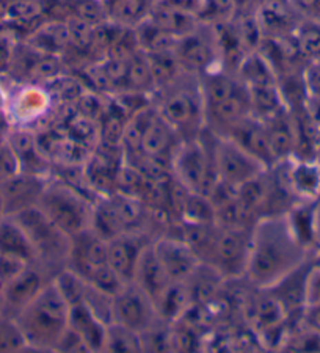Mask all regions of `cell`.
<instances>
[{"label":"cell","instance_id":"obj_1","mask_svg":"<svg viewBox=\"0 0 320 353\" xmlns=\"http://www.w3.org/2000/svg\"><path fill=\"white\" fill-rule=\"evenodd\" d=\"M308 261V247L295 234L288 214L264 215L251 226L245 281L267 289Z\"/></svg>","mask_w":320,"mask_h":353},{"label":"cell","instance_id":"obj_2","mask_svg":"<svg viewBox=\"0 0 320 353\" xmlns=\"http://www.w3.org/2000/svg\"><path fill=\"white\" fill-rule=\"evenodd\" d=\"M27 349L55 352L70 327V305L63 299L54 278L35 299L14 316Z\"/></svg>","mask_w":320,"mask_h":353},{"label":"cell","instance_id":"obj_3","mask_svg":"<svg viewBox=\"0 0 320 353\" xmlns=\"http://www.w3.org/2000/svg\"><path fill=\"white\" fill-rule=\"evenodd\" d=\"M157 112L181 140L198 139L206 129V105L199 76L182 72L152 96Z\"/></svg>","mask_w":320,"mask_h":353},{"label":"cell","instance_id":"obj_4","mask_svg":"<svg viewBox=\"0 0 320 353\" xmlns=\"http://www.w3.org/2000/svg\"><path fill=\"white\" fill-rule=\"evenodd\" d=\"M215 135L204 129L198 139L181 141L171 157V173L187 190L209 196L219 182L214 154Z\"/></svg>","mask_w":320,"mask_h":353},{"label":"cell","instance_id":"obj_5","mask_svg":"<svg viewBox=\"0 0 320 353\" xmlns=\"http://www.w3.org/2000/svg\"><path fill=\"white\" fill-rule=\"evenodd\" d=\"M94 201L76 187L50 178L38 208L66 236L74 237L90 230Z\"/></svg>","mask_w":320,"mask_h":353},{"label":"cell","instance_id":"obj_6","mask_svg":"<svg viewBox=\"0 0 320 353\" xmlns=\"http://www.w3.org/2000/svg\"><path fill=\"white\" fill-rule=\"evenodd\" d=\"M11 219H14L16 223L30 239L37 252V263L46 265L55 273L66 267L71 237L66 236L60 228H57L41 209L38 206L26 209Z\"/></svg>","mask_w":320,"mask_h":353},{"label":"cell","instance_id":"obj_7","mask_svg":"<svg viewBox=\"0 0 320 353\" xmlns=\"http://www.w3.org/2000/svg\"><path fill=\"white\" fill-rule=\"evenodd\" d=\"M251 226H220L217 225L212 242L203 263L215 269L226 281H239L245 278L250 256Z\"/></svg>","mask_w":320,"mask_h":353},{"label":"cell","instance_id":"obj_8","mask_svg":"<svg viewBox=\"0 0 320 353\" xmlns=\"http://www.w3.org/2000/svg\"><path fill=\"white\" fill-rule=\"evenodd\" d=\"M174 57L179 61L182 71L199 77L206 72L221 68L220 49L214 26L199 21V24L192 32L179 37Z\"/></svg>","mask_w":320,"mask_h":353},{"label":"cell","instance_id":"obj_9","mask_svg":"<svg viewBox=\"0 0 320 353\" xmlns=\"http://www.w3.org/2000/svg\"><path fill=\"white\" fill-rule=\"evenodd\" d=\"M113 322L141 334L156 327L162 319L150 295L132 281L113 297Z\"/></svg>","mask_w":320,"mask_h":353},{"label":"cell","instance_id":"obj_10","mask_svg":"<svg viewBox=\"0 0 320 353\" xmlns=\"http://www.w3.org/2000/svg\"><path fill=\"white\" fill-rule=\"evenodd\" d=\"M214 154L219 179L234 187L243 185L268 170L228 137L215 135Z\"/></svg>","mask_w":320,"mask_h":353},{"label":"cell","instance_id":"obj_11","mask_svg":"<svg viewBox=\"0 0 320 353\" xmlns=\"http://www.w3.org/2000/svg\"><path fill=\"white\" fill-rule=\"evenodd\" d=\"M54 276L55 272L43 264H28L24 270H21L18 275L0 288L3 314L14 319V316L21 310H24Z\"/></svg>","mask_w":320,"mask_h":353},{"label":"cell","instance_id":"obj_12","mask_svg":"<svg viewBox=\"0 0 320 353\" xmlns=\"http://www.w3.org/2000/svg\"><path fill=\"white\" fill-rule=\"evenodd\" d=\"M49 181L50 176L19 172L18 174L0 182L3 217H13L22 210L38 206Z\"/></svg>","mask_w":320,"mask_h":353},{"label":"cell","instance_id":"obj_13","mask_svg":"<svg viewBox=\"0 0 320 353\" xmlns=\"http://www.w3.org/2000/svg\"><path fill=\"white\" fill-rule=\"evenodd\" d=\"M152 248L160 263L171 278V281H187L201 265V259L179 236L165 234L152 241Z\"/></svg>","mask_w":320,"mask_h":353},{"label":"cell","instance_id":"obj_14","mask_svg":"<svg viewBox=\"0 0 320 353\" xmlns=\"http://www.w3.org/2000/svg\"><path fill=\"white\" fill-rule=\"evenodd\" d=\"M106 264H108L107 241L94 234L91 230L71 237V248L66 261L68 269L88 281L90 276Z\"/></svg>","mask_w":320,"mask_h":353},{"label":"cell","instance_id":"obj_15","mask_svg":"<svg viewBox=\"0 0 320 353\" xmlns=\"http://www.w3.org/2000/svg\"><path fill=\"white\" fill-rule=\"evenodd\" d=\"M151 242L152 239L145 232L132 231L108 241V265L124 283L134 281L139 261Z\"/></svg>","mask_w":320,"mask_h":353},{"label":"cell","instance_id":"obj_16","mask_svg":"<svg viewBox=\"0 0 320 353\" xmlns=\"http://www.w3.org/2000/svg\"><path fill=\"white\" fill-rule=\"evenodd\" d=\"M264 38H292L303 16L292 0H264L256 10Z\"/></svg>","mask_w":320,"mask_h":353},{"label":"cell","instance_id":"obj_17","mask_svg":"<svg viewBox=\"0 0 320 353\" xmlns=\"http://www.w3.org/2000/svg\"><path fill=\"white\" fill-rule=\"evenodd\" d=\"M8 145L18 157L21 172L50 176L52 163L39 148L37 130L26 126H18L11 129L8 135Z\"/></svg>","mask_w":320,"mask_h":353},{"label":"cell","instance_id":"obj_18","mask_svg":"<svg viewBox=\"0 0 320 353\" xmlns=\"http://www.w3.org/2000/svg\"><path fill=\"white\" fill-rule=\"evenodd\" d=\"M226 137L236 141L248 154L258 159L266 168H272L273 165L278 163L275 154H273L270 141L267 139L264 124L253 115L237 123Z\"/></svg>","mask_w":320,"mask_h":353},{"label":"cell","instance_id":"obj_19","mask_svg":"<svg viewBox=\"0 0 320 353\" xmlns=\"http://www.w3.org/2000/svg\"><path fill=\"white\" fill-rule=\"evenodd\" d=\"M312 263L306 261L300 267H297L273 286L267 288L288 316L299 314L306 310V288L308 276H310Z\"/></svg>","mask_w":320,"mask_h":353},{"label":"cell","instance_id":"obj_20","mask_svg":"<svg viewBox=\"0 0 320 353\" xmlns=\"http://www.w3.org/2000/svg\"><path fill=\"white\" fill-rule=\"evenodd\" d=\"M154 104V102H152ZM181 137L176 130L165 121L162 115L157 112L156 105L148 119L145 130L141 137V152L143 154L163 159L171 163L174 151L181 145Z\"/></svg>","mask_w":320,"mask_h":353},{"label":"cell","instance_id":"obj_21","mask_svg":"<svg viewBox=\"0 0 320 353\" xmlns=\"http://www.w3.org/2000/svg\"><path fill=\"white\" fill-rule=\"evenodd\" d=\"M52 104L55 102L48 87L30 83L22 88L14 98L13 115L22 123L19 126L30 128V123H37L49 115Z\"/></svg>","mask_w":320,"mask_h":353},{"label":"cell","instance_id":"obj_22","mask_svg":"<svg viewBox=\"0 0 320 353\" xmlns=\"http://www.w3.org/2000/svg\"><path fill=\"white\" fill-rule=\"evenodd\" d=\"M261 123L264 124L267 139L270 141L277 161L279 162L292 157L297 143V130L292 112L289 110V107H284L283 110Z\"/></svg>","mask_w":320,"mask_h":353},{"label":"cell","instance_id":"obj_23","mask_svg":"<svg viewBox=\"0 0 320 353\" xmlns=\"http://www.w3.org/2000/svg\"><path fill=\"white\" fill-rule=\"evenodd\" d=\"M134 283L150 295L154 303H157V300L162 297V294L173 283L157 258L156 252H154L152 242L148 245L141 254L139 265H137Z\"/></svg>","mask_w":320,"mask_h":353},{"label":"cell","instance_id":"obj_24","mask_svg":"<svg viewBox=\"0 0 320 353\" xmlns=\"http://www.w3.org/2000/svg\"><path fill=\"white\" fill-rule=\"evenodd\" d=\"M107 327L83 301L70 308V328L83 339L90 352H106Z\"/></svg>","mask_w":320,"mask_h":353},{"label":"cell","instance_id":"obj_25","mask_svg":"<svg viewBox=\"0 0 320 353\" xmlns=\"http://www.w3.org/2000/svg\"><path fill=\"white\" fill-rule=\"evenodd\" d=\"M26 43L41 54L63 57L71 48V37L66 21H44L28 35Z\"/></svg>","mask_w":320,"mask_h":353},{"label":"cell","instance_id":"obj_26","mask_svg":"<svg viewBox=\"0 0 320 353\" xmlns=\"http://www.w3.org/2000/svg\"><path fill=\"white\" fill-rule=\"evenodd\" d=\"M148 19L156 27L176 37L186 35V33L192 32L199 24V19L195 13L181 10L174 7V5L163 2V0H156L154 2Z\"/></svg>","mask_w":320,"mask_h":353},{"label":"cell","instance_id":"obj_27","mask_svg":"<svg viewBox=\"0 0 320 353\" xmlns=\"http://www.w3.org/2000/svg\"><path fill=\"white\" fill-rule=\"evenodd\" d=\"M0 254L27 264L37 263V252L30 239L11 217L0 219Z\"/></svg>","mask_w":320,"mask_h":353},{"label":"cell","instance_id":"obj_28","mask_svg":"<svg viewBox=\"0 0 320 353\" xmlns=\"http://www.w3.org/2000/svg\"><path fill=\"white\" fill-rule=\"evenodd\" d=\"M192 306V290L187 281L171 283L156 303L160 319L168 323H174L184 319Z\"/></svg>","mask_w":320,"mask_h":353},{"label":"cell","instance_id":"obj_29","mask_svg":"<svg viewBox=\"0 0 320 353\" xmlns=\"http://www.w3.org/2000/svg\"><path fill=\"white\" fill-rule=\"evenodd\" d=\"M156 0H106L107 19L124 28H137L150 18Z\"/></svg>","mask_w":320,"mask_h":353},{"label":"cell","instance_id":"obj_30","mask_svg":"<svg viewBox=\"0 0 320 353\" xmlns=\"http://www.w3.org/2000/svg\"><path fill=\"white\" fill-rule=\"evenodd\" d=\"M90 230L107 242L128 232L121 217L118 215L108 196H99L94 201Z\"/></svg>","mask_w":320,"mask_h":353},{"label":"cell","instance_id":"obj_31","mask_svg":"<svg viewBox=\"0 0 320 353\" xmlns=\"http://www.w3.org/2000/svg\"><path fill=\"white\" fill-rule=\"evenodd\" d=\"M124 91H134V93L150 96L156 93V83H154L150 61H148V57L143 50H139L129 59Z\"/></svg>","mask_w":320,"mask_h":353},{"label":"cell","instance_id":"obj_32","mask_svg":"<svg viewBox=\"0 0 320 353\" xmlns=\"http://www.w3.org/2000/svg\"><path fill=\"white\" fill-rule=\"evenodd\" d=\"M292 39L303 60H320V22L303 18L295 28Z\"/></svg>","mask_w":320,"mask_h":353},{"label":"cell","instance_id":"obj_33","mask_svg":"<svg viewBox=\"0 0 320 353\" xmlns=\"http://www.w3.org/2000/svg\"><path fill=\"white\" fill-rule=\"evenodd\" d=\"M179 221L188 223H215V209L209 196L188 192Z\"/></svg>","mask_w":320,"mask_h":353},{"label":"cell","instance_id":"obj_34","mask_svg":"<svg viewBox=\"0 0 320 353\" xmlns=\"http://www.w3.org/2000/svg\"><path fill=\"white\" fill-rule=\"evenodd\" d=\"M106 352H143L141 334L113 322L107 327Z\"/></svg>","mask_w":320,"mask_h":353},{"label":"cell","instance_id":"obj_35","mask_svg":"<svg viewBox=\"0 0 320 353\" xmlns=\"http://www.w3.org/2000/svg\"><path fill=\"white\" fill-rule=\"evenodd\" d=\"M54 281L57 288L63 295V299L66 300V303L70 305V308L77 303H82L85 297V290H87V281L83 278H80L77 273H74L68 267H63L61 270L55 273Z\"/></svg>","mask_w":320,"mask_h":353},{"label":"cell","instance_id":"obj_36","mask_svg":"<svg viewBox=\"0 0 320 353\" xmlns=\"http://www.w3.org/2000/svg\"><path fill=\"white\" fill-rule=\"evenodd\" d=\"M239 13L236 0H201L198 10V19L206 24H219V22L232 21Z\"/></svg>","mask_w":320,"mask_h":353},{"label":"cell","instance_id":"obj_37","mask_svg":"<svg viewBox=\"0 0 320 353\" xmlns=\"http://www.w3.org/2000/svg\"><path fill=\"white\" fill-rule=\"evenodd\" d=\"M22 349H27V344L14 319L0 312V352H18Z\"/></svg>","mask_w":320,"mask_h":353},{"label":"cell","instance_id":"obj_38","mask_svg":"<svg viewBox=\"0 0 320 353\" xmlns=\"http://www.w3.org/2000/svg\"><path fill=\"white\" fill-rule=\"evenodd\" d=\"M308 99H320V60L306 61L301 70Z\"/></svg>","mask_w":320,"mask_h":353},{"label":"cell","instance_id":"obj_39","mask_svg":"<svg viewBox=\"0 0 320 353\" xmlns=\"http://www.w3.org/2000/svg\"><path fill=\"white\" fill-rule=\"evenodd\" d=\"M21 172V165L14 151L7 143L0 145V182L11 178V176L18 174Z\"/></svg>","mask_w":320,"mask_h":353},{"label":"cell","instance_id":"obj_40","mask_svg":"<svg viewBox=\"0 0 320 353\" xmlns=\"http://www.w3.org/2000/svg\"><path fill=\"white\" fill-rule=\"evenodd\" d=\"M306 308H320V269L314 264L308 276Z\"/></svg>","mask_w":320,"mask_h":353},{"label":"cell","instance_id":"obj_41","mask_svg":"<svg viewBox=\"0 0 320 353\" xmlns=\"http://www.w3.org/2000/svg\"><path fill=\"white\" fill-rule=\"evenodd\" d=\"M55 352H90V350L87 344L83 343V339L80 338L76 332H72V330L68 327L59 345H57Z\"/></svg>","mask_w":320,"mask_h":353},{"label":"cell","instance_id":"obj_42","mask_svg":"<svg viewBox=\"0 0 320 353\" xmlns=\"http://www.w3.org/2000/svg\"><path fill=\"white\" fill-rule=\"evenodd\" d=\"M14 48L8 41V38H0V71H7L13 60Z\"/></svg>","mask_w":320,"mask_h":353},{"label":"cell","instance_id":"obj_43","mask_svg":"<svg viewBox=\"0 0 320 353\" xmlns=\"http://www.w3.org/2000/svg\"><path fill=\"white\" fill-rule=\"evenodd\" d=\"M312 232H314V243L320 245V198H317L316 201H314Z\"/></svg>","mask_w":320,"mask_h":353},{"label":"cell","instance_id":"obj_44","mask_svg":"<svg viewBox=\"0 0 320 353\" xmlns=\"http://www.w3.org/2000/svg\"><path fill=\"white\" fill-rule=\"evenodd\" d=\"M11 129H13V126L10 124V119L7 117V113L0 110V145L7 143Z\"/></svg>","mask_w":320,"mask_h":353},{"label":"cell","instance_id":"obj_45","mask_svg":"<svg viewBox=\"0 0 320 353\" xmlns=\"http://www.w3.org/2000/svg\"><path fill=\"white\" fill-rule=\"evenodd\" d=\"M316 159H317V162L320 163V132H319V139H317V152H316Z\"/></svg>","mask_w":320,"mask_h":353},{"label":"cell","instance_id":"obj_46","mask_svg":"<svg viewBox=\"0 0 320 353\" xmlns=\"http://www.w3.org/2000/svg\"><path fill=\"white\" fill-rule=\"evenodd\" d=\"M3 217V201H2V195H0V219Z\"/></svg>","mask_w":320,"mask_h":353}]
</instances>
